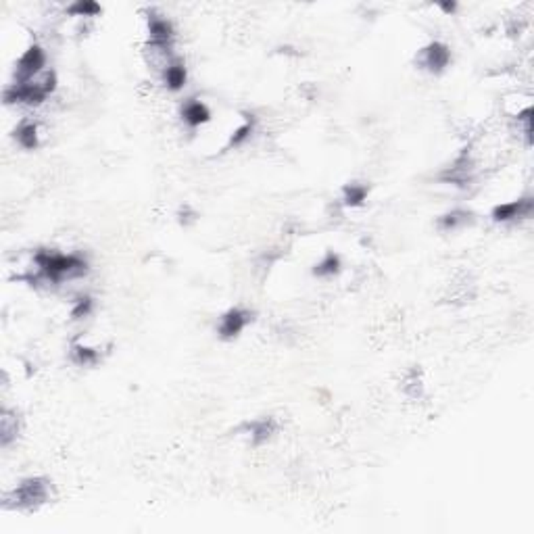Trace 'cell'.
I'll list each match as a JSON object with an SVG mask.
<instances>
[{
  "label": "cell",
  "mask_w": 534,
  "mask_h": 534,
  "mask_svg": "<svg viewBox=\"0 0 534 534\" xmlns=\"http://www.w3.org/2000/svg\"><path fill=\"white\" fill-rule=\"evenodd\" d=\"M440 9L447 11V13H453V11H455V4H453V2L449 4V2H447V4H440Z\"/></svg>",
  "instance_id": "d6986e66"
},
{
  "label": "cell",
  "mask_w": 534,
  "mask_h": 534,
  "mask_svg": "<svg viewBox=\"0 0 534 534\" xmlns=\"http://www.w3.org/2000/svg\"><path fill=\"white\" fill-rule=\"evenodd\" d=\"M534 201L533 196H524V198H516V201H507L497 207H493L491 218L497 223H511V221L528 220L533 218Z\"/></svg>",
  "instance_id": "3957f363"
},
{
  "label": "cell",
  "mask_w": 534,
  "mask_h": 534,
  "mask_svg": "<svg viewBox=\"0 0 534 534\" xmlns=\"http://www.w3.org/2000/svg\"><path fill=\"white\" fill-rule=\"evenodd\" d=\"M451 63V50L442 42H430L426 48L420 50L417 65H422L430 73H442Z\"/></svg>",
  "instance_id": "5b68a950"
},
{
  "label": "cell",
  "mask_w": 534,
  "mask_h": 534,
  "mask_svg": "<svg viewBox=\"0 0 534 534\" xmlns=\"http://www.w3.org/2000/svg\"><path fill=\"white\" fill-rule=\"evenodd\" d=\"M95 309V301L90 297H80L78 301H73V307H71V317L73 319H84L88 315L92 314Z\"/></svg>",
  "instance_id": "ac0fdd59"
},
{
  "label": "cell",
  "mask_w": 534,
  "mask_h": 534,
  "mask_svg": "<svg viewBox=\"0 0 534 534\" xmlns=\"http://www.w3.org/2000/svg\"><path fill=\"white\" fill-rule=\"evenodd\" d=\"M255 127H257V119L252 115H247V119L240 126L234 127V132H232V136L228 140V149H238L245 142H249L251 136L255 134Z\"/></svg>",
  "instance_id": "5bb4252c"
},
{
  "label": "cell",
  "mask_w": 534,
  "mask_h": 534,
  "mask_svg": "<svg viewBox=\"0 0 534 534\" xmlns=\"http://www.w3.org/2000/svg\"><path fill=\"white\" fill-rule=\"evenodd\" d=\"M343 267V261L336 252H326L321 261H317L314 267V276L317 278H332L341 272Z\"/></svg>",
  "instance_id": "9a60e30c"
},
{
  "label": "cell",
  "mask_w": 534,
  "mask_h": 534,
  "mask_svg": "<svg viewBox=\"0 0 534 534\" xmlns=\"http://www.w3.org/2000/svg\"><path fill=\"white\" fill-rule=\"evenodd\" d=\"M46 67V53L40 44H30L28 50H23V55L17 59L15 63V80L13 84H21V82H28L32 80L33 75L42 73Z\"/></svg>",
  "instance_id": "7a4b0ae2"
},
{
  "label": "cell",
  "mask_w": 534,
  "mask_h": 534,
  "mask_svg": "<svg viewBox=\"0 0 534 534\" xmlns=\"http://www.w3.org/2000/svg\"><path fill=\"white\" fill-rule=\"evenodd\" d=\"M19 432H21V420H19L17 411L4 407L0 413V444L4 449L11 447L17 440Z\"/></svg>",
  "instance_id": "ba28073f"
},
{
  "label": "cell",
  "mask_w": 534,
  "mask_h": 534,
  "mask_svg": "<svg viewBox=\"0 0 534 534\" xmlns=\"http://www.w3.org/2000/svg\"><path fill=\"white\" fill-rule=\"evenodd\" d=\"M15 140L21 149L26 151H36L40 146V129L38 124L32 119H23L17 129H15Z\"/></svg>",
  "instance_id": "8fae6325"
},
{
  "label": "cell",
  "mask_w": 534,
  "mask_h": 534,
  "mask_svg": "<svg viewBox=\"0 0 534 534\" xmlns=\"http://www.w3.org/2000/svg\"><path fill=\"white\" fill-rule=\"evenodd\" d=\"M471 221H474V215H471L470 211H466V209H453V211H449V213H444L440 218L439 228L444 230V232H455L459 228L470 225Z\"/></svg>",
  "instance_id": "4fadbf2b"
},
{
  "label": "cell",
  "mask_w": 534,
  "mask_h": 534,
  "mask_svg": "<svg viewBox=\"0 0 534 534\" xmlns=\"http://www.w3.org/2000/svg\"><path fill=\"white\" fill-rule=\"evenodd\" d=\"M182 119L186 122V126L196 129V127L205 126L211 122V111L209 107L198 100V98H188L184 105H182Z\"/></svg>",
  "instance_id": "52a82bcc"
},
{
  "label": "cell",
  "mask_w": 534,
  "mask_h": 534,
  "mask_svg": "<svg viewBox=\"0 0 534 534\" xmlns=\"http://www.w3.org/2000/svg\"><path fill=\"white\" fill-rule=\"evenodd\" d=\"M163 84L167 86V90H171V92H180L184 86H186V82H188V71H186V65L184 61H176V63H171L165 71H163Z\"/></svg>",
  "instance_id": "7c38bea8"
},
{
  "label": "cell",
  "mask_w": 534,
  "mask_h": 534,
  "mask_svg": "<svg viewBox=\"0 0 534 534\" xmlns=\"http://www.w3.org/2000/svg\"><path fill=\"white\" fill-rule=\"evenodd\" d=\"M252 321V311L242 309V307H234L230 311L221 315L220 326H218V334L223 341H232L236 338L249 324Z\"/></svg>",
  "instance_id": "277c9868"
},
{
  "label": "cell",
  "mask_w": 534,
  "mask_h": 534,
  "mask_svg": "<svg viewBox=\"0 0 534 534\" xmlns=\"http://www.w3.org/2000/svg\"><path fill=\"white\" fill-rule=\"evenodd\" d=\"M53 499V484L46 478H28L13 491L4 493V507L38 509Z\"/></svg>",
  "instance_id": "6da1fadb"
},
{
  "label": "cell",
  "mask_w": 534,
  "mask_h": 534,
  "mask_svg": "<svg viewBox=\"0 0 534 534\" xmlns=\"http://www.w3.org/2000/svg\"><path fill=\"white\" fill-rule=\"evenodd\" d=\"M173 40H176L173 23L167 17H161V15L151 13L149 15V44L173 46Z\"/></svg>",
  "instance_id": "8992f818"
},
{
  "label": "cell",
  "mask_w": 534,
  "mask_h": 534,
  "mask_svg": "<svg viewBox=\"0 0 534 534\" xmlns=\"http://www.w3.org/2000/svg\"><path fill=\"white\" fill-rule=\"evenodd\" d=\"M69 353H71L73 363H78V365H82V368H90V365H96V363L100 361V348L82 343V338H75V341L71 343Z\"/></svg>",
  "instance_id": "30bf717a"
},
{
  "label": "cell",
  "mask_w": 534,
  "mask_h": 534,
  "mask_svg": "<svg viewBox=\"0 0 534 534\" xmlns=\"http://www.w3.org/2000/svg\"><path fill=\"white\" fill-rule=\"evenodd\" d=\"M245 430H247V434H249L252 444L259 447V444H265L267 440L278 432V422L274 417H259V420H255L251 424H247Z\"/></svg>",
  "instance_id": "9c48e42d"
},
{
  "label": "cell",
  "mask_w": 534,
  "mask_h": 534,
  "mask_svg": "<svg viewBox=\"0 0 534 534\" xmlns=\"http://www.w3.org/2000/svg\"><path fill=\"white\" fill-rule=\"evenodd\" d=\"M368 201V186L365 184H346L343 188V205L345 207H361Z\"/></svg>",
  "instance_id": "2e32d148"
},
{
  "label": "cell",
  "mask_w": 534,
  "mask_h": 534,
  "mask_svg": "<svg viewBox=\"0 0 534 534\" xmlns=\"http://www.w3.org/2000/svg\"><path fill=\"white\" fill-rule=\"evenodd\" d=\"M67 15H73V17H84V19H90V17H96L100 13V4H96L92 0H78L73 4H69L65 9Z\"/></svg>",
  "instance_id": "e0dca14e"
}]
</instances>
